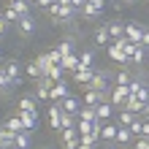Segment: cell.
Instances as JSON below:
<instances>
[{
	"instance_id": "9c48e42d",
	"label": "cell",
	"mask_w": 149,
	"mask_h": 149,
	"mask_svg": "<svg viewBox=\"0 0 149 149\" xmlns=\"http://www.w3.org/2000/svg\"><path fill=\"white\" fill-rule=\"evenodd\" d=\"M16 114H19V119H22V125H24L27 133H33V130L38 127V117H41L38 111H16Z\"/></svg>"
},
{
	"instance_id": "ee69618b",
	"label": "cell",
	"mask_w": 149,
	"mask_h": 149,
	"mask_svg": "<svg viewBox=\"0 0 149 149\" xmlns=\"http://www.w3.org/2000/svg\"><path fill=\"white\" fill-rule=\"evenodd\" d=\"M141 114H144V117L149 119V103H146V106H144V111H141Z\"/></svg>"
},
{
	"instance_id": "6da1fadb",
	"label": "cell",
	"mask_w": 149,
	"mask_h": 149,
	"mask_svg": "<svg viewBox=\"0 0 149 149\" xmlns=\"http://www.w3.org/2000/svg\"><path fill=\"white\" fill-rule=\"evenodd\" d=\"M106 54H109V60H111V63H117V65H130V57L125 54V46H122V38H119V41H111V43H109Z\"/></svg>"
},
{
	"instance_id": "484cf974",
	"label": "cell",
	"mask_w": 149,
	"mask_h": 149,
	"mask_svg": "<svg viewBox=\"0 0 149 149\" xmlns=\"http://www.w3.org/2000/svg\"><path fill=\"white\" fill-rule=\"evenodd\" d=\"M3 127H8L11 133H19V130H24L22 119H19V114H16V117H11V119H6V125H3Z\"/></svg>"
},
{
	"instance_id": "ffe728a7",
	"label": "cell",
	"mask_w": 149,
	"mask_h": 149,
	"mask_svg": "<svg viewBox=\"0 0 149 149\" xmlns=\"http://www.w3.org/2000/svg\"><path fill=\"white\" fill-rule=\"evenodd\" d=\"M79 68H95V52L92 49L79 52Z\"/></svg>"
},
{
	"instance_id": "f907efd6",
	"label": "cell",
	"mask_w": 149,
	"mask_h": 149,
	"mask_svg": "<svg viewBox=\"0 0 149 149\" xmlns=\"http://www.w3.org/2000/svg\"><path fill=\"white\" fill-rule=\"evenodd\" d=\"M146 3H149V0H146Z\"/></svg>"
},
{
	"instance_id": "d590c367",
	"label": "cell",
	"mask_w": 149,
	"mask_h": 149,
	"mask_svg": "<svg viewBox=\"0 0 149 149\" xmlns=\"http://www.w3.org/2000/svg\"><path fill=\"white\" fill-rule=\"evenodd\" d=\"M136 98L141 100V103H149V84H144L141 90H138V95H136Z\"/></svg>"
},
{
	"instance_id": "e0dca14e",
	"label": "cell",
	"mask_w": 149,
	"mask_h": 149,
	"mask_svg": "<svg viewBox=\"0 0 149 149\" xmlns=\"http://www.w3.org/2000/svg\"><path fill=\"white\" fill-rule=\"evenodd\" d=\"M117 127H119V125H114V122H103V127H100V141L111 144L114 138H117Z\"/></svg>"
},
{
	"instance_id": "4fadbf2b",
	"label": "cell",
	"mask_w": 149,
	"mask_h": 149,
	"mask_svg": "<svg viewBox=\"0 0 149 149\" xmlns=\"http://www.w3.org/2000/svg\"><path fill=\"white\" fill-rule=\"evenodd\" d=\"M60 106H63V111L76 114V117H79V109H81V98H76V95H68V98L60 100Z\"/></svg>"
},
{
	"instance_id": "5bb4252c",
	"label": "cell",
	"mask_w": 149,
	"mask_h": 149,
	"mask_svg": "<svg viewBox=\"0 0 149 149\" xmlns=\"http://www.w3.org/2000/svg\"><path fill=\"white\" fill-rule=\"evenodd\" d=\"M130 79H133V73H130V65H119L117 71H114L111 81H114V84H130Z\"/></svg>"
},
{
	"instance_id": "f35d334b",
	"label": "cell",
	"mask_w": 149,
	"mask_h": 149,
	"mask_svg": "<svg viewBox=\"0 0 149 149\" xmlns=\"http://www.w3.org/2000/svg\"><path fill=\"white\" fill-rule=\"evenodd\" d=\"M109 6H111V11H122V0H109Z\"/></svg>"
},
{
	"instance_id": "cb8c5ba5",
	"label": "cell",
	"mask_w": 149,
	"mask_h": 149,
	"mask_svg": "<svg viewBox=\"0 0 149 149\" xmlns=\"http://www.w3.org/2000/svg\"><path fill=\"white\" fill-rule=\"evenodd\" d=\"M14 144L19 146V149H30V133H27V130H19L16 138H14Z\"/></svg>"
},
{
	"instance_id": "836d02e7",
	"label": "cell",
	"mask_w": 149,
	"mask_h": 149,
	"mask_svg": "<svg viewBox=\"0 0 149 149\" xmlns=\"http://www.w3.org/2000/svg\"><path fill=\"white\" fill-rule=\"evenodd\" d=\"M133 149H149V138H144V136H138L133 144H130Z\"/></svg>"
},
{
	"instance_id": "681fc988",
	"label": "cell",
	"mask_w": 149,
	"mask_h": 149,
	"mask_svg": "<svg viewBox=\"0 0 149 149\" xmlns=\"http://www.w3.org/2000/svg\"><path fill=\"white\" fill-rule=\"evenodd\" d=\"M103 149H114V146H103Z\"/></svg>"
},
{
	"instance_id": "d4e9b609",
	"label": "cell",
	"mask_w": 149,
	"mask_h": 149,
	"mask_svg": "<svg viewBox=\"0 0 149 149\" xmlns=\"http://www.w3.org/2000/svg\"><path fill=\"white\" fill-rule=\"evenodd\" d=\"M24 73H27L30 79H36V81H38V79L43 76V73H41V65L36 63V60H33V63H27V65H24Z\"/></svg>"
},
{
	"instance_id": "83f0119b",
	"label": "cell",
	"mask_w": 149,
	"mask_h": 149,
	"mask_svg": "<svg viewBox=\"0 0 149 149\" xmlns=\"http://www.w3.org/2000/svg\"><path fill=\"white\" fill-rule=\"evenodd\" d=\"M73 46H76L73 38H63V41H60V46H57V52L65 57V54H71V52H73Z\"/></svg>"
},
{
	"instance_id": "f6af8a7d",
	"label": "cell",
	"mask_w": 149,
	"mask_h": 149,
	"mask_svg": "<svg viewBox=\"0 0 149 149\" xmlns=\"http://www.w3.org/2000/svg\"><path fill=\"white\" fill-rule=\"evenodd\" d=\"M3 63H6V60H3V52H0V65H3Z\"/></svg>"
},
{
	"instance_id": "d6a6232c",
	"label": "cell",
	"mask_w": 149,
	"mask_h": 149,
	"mask_svg": "<svg viewBox=\"0 0 149 149\" xmlns=\"http://www.w3.org/2000/svg\"><path fill=\"white\" fill-rule=\"evenodd\" d=\"M49 92H52L49 87H43L41 81H36V98L38 100H49Z\"/></svg>"
},
{
	"instance_id": "bcb514c9",
	"label": "cell",
	"mask_w": 149,
	"mask_h": 149,
	"mask_svg": "<svg viewBox=\"0 0 149 149\" xmlns=\"http://www.w3.org/2000/svg\"><path fill=\"white\" fill-rule=\"evenodd\" d=\"M125 3H127V6H133V3H136V0H125Z\"/></svg>"
},
{
	"instance_id": "8d00e7d4",
	"label": "cell",
	"mask_w": 149,
	"mask_h": 149,
	"mask_svg": "<svg viewBox=\"0 0 149 149\" xmlns=\"http://www.w3.org/2000/svg\"><path fill=\"white\" fill-rule=\"evenodd\" d=\"M8 27H11V22H8V19H6V16H3V14H0V38H3V36H6V33H8Z\"/></svg>"
},
{
	"instance_id": "44dd1931",
	"label": "cell",
	"mask_w": 149,
	"mask_h": 149,
	"mask_svg": "<svg viewBox=\"0 0 149 149\" xmlns=\"http://www.w3.org/2000/svg\"><path fill=\"white\" fill-rule=\"evenodd\" d=\"M65 68L68 73H73V71H79V52H71V54H65L63 57V63H60Z\"/></svg>"
},
{
	"instance_id": "60d3db41",
	"label": "cell",
	"mask_w": 149,
	"mask_h": 149,
	"mask_svg": "<svg viewBox=\"0 0 149 149\" xmlns=\"http://www.w3.org/2000/svg\"><path fill=\"white\" fill-rule=\"evenodd\" d=\"M84 3H87V0H71V6L76 8V11H81V6H84Z\"/></svg>"
},
{
	"instance_id": "4316f807",
	"label": "cell",
	"mask_w": 149,
	"mask_h": 149,
	"mask_svg": "<svg viewBox=\"0 0 149 149\" xmlns=\"http://www.w3.org/2000/svg\"><path fill=\"white\" fill-rule=\"evenodd\" d=\"M8 90H14V87H11V76H8L6 68L0 65V92H8Z\"/></svg>"
},
{
	"instance_id": "ac0fdd59",
	"label": "cell",
	"mask_w": 149,
	"mask_h": 149,
	"mask_svg": "<svg viewBox=\"0 0 149 149\" xmlns=\"http://www.w3.org/2000/svg\"><path fill=\"white\" fill-rule=\"evenodd\" d=\"M114 144H119V146H130V144H133V133H130L125 125H119V127H117V138H114Z\"/></svg>"
},
{
	"instance_id": "7402d4cb",
	"label": "cell",
	"mask_w": 149,
	"mask_h": 149,
	"mask_svg": "<svg viewBox=\"0 0 149 149\" xmlns=\"http://www.w3.org/2000/svg\"><path fill=\"white\" fill-rule=\"evenodd\" d=\"M16 109H19V111H38V109H36V98H33V95H24V98H19Z\"/></svg>"
},
{
	"instance_id": "603a6c76",
	"label": "cell",
	"mask_w": 149,
	"mask_h": 149,
	"mask_svg": "<svg viewBox=\"0 0 149 149\" xmlns=\"http://www.w3.org/2000/svg\"><path fill=\"white\" fill-rule=\"evenodd\" d=\"M144 106H146V103H141L136 95H130L127 103H125V109H127V111H133V114H141V111H144Z\"/></svg>"
},
{
	"instance_id": "2e32d148",
	"label": "cell",
	"mask_w": 149,
	"mask_h": 149,
	"mask_svg": "<svg viewBox=\"0 0 149 149\" xmlns=\"http://www.w3.org/2000/svg\"><path fill=\"white\" fill-rule=\"evenodd\" d=\"M100 14H103V11H98V8L90 6V3H84V6H81V11H79V16H81L84 22H98V19H100Z\"/></svg>"
},
{
	"instance_id": "7bdbcfd3",
	"label": "cell",
	"mask_w": 149,
	"mask_h": 149,
	"mask_svg": "<svg viewBox=\"0 0 149 149\" xmlns=\"http://www.w3.org/2000/svg\"><path fill=\"white\" fill-rule=\"evenodd\" d=\"M79 149H98V146H95V144H84V141H81V144H79Z\"/></svg>"
},
{
	"instance_id": "f1b7e54d",
	"label": "cell",
	"mask_w": 149,
	"mask_h": 149,
	"mask_svg": "<svg viewBox=\"0 0 149 149\" xmlns=\"http://www.w3.org/2000/svg\"><path fill=\"white\" fill-rule=\"evenodd\" d=\"M117 111H119V125H125V127H127L130 122H133V119L138 117V114H133V111H127V109H117Z\"/></svg>"
},
{
	"instance_id": "1f68e13d",
	"label": "cell",
	"mask_w": 149,
	"mask_h": 149,
	"mask_svg": "<svg viewBox=\"0 0 149 149\" xmlns=\"http://www.w3.org/2000/svg\"><path fill=\"white\" fill-rule=\"evenodd\" d=\"M3 16H6V19L11 22V24H19V19H22V16L16 14V8H14V6H6V11H3Z\"/></svg>"
},
{
	"instance_id": "30bf717a",
	"label": "cell",
	"mask_w": 149,
	"mask_h": 149,
	"mask_svg": "<svg viewBox=\"0 0 149 149\" xmlns=\"http://www.w3.org/2000/svg\"><path fill=\"white\" fill-rule=\"evenodd\" d=\"M49 125L54 130H63V106H60V100H54V106H49Z\"/></svg>"
},
{
	"instance_id": "ab89813d",
	"label": "cell",
	"mask_w": 149,
	"mask_h": 149,
	"mask_svg": "<svg viewBox=\"0 0 149 149\" xmlns=\"http://www.w3.org/2000/svg\"><path fill=\"white\" fill-rule=\"evenodd\" d=\"M141 46L149 49V27H144V36H141Z\"/></svg>"
},
{
	"instance_id": "d6986e66",
	"label": "cell",
	"mask_w": 149,
	"mask_h": 149,
	"mask_svg": "<svg viewBox=\"0 0 149 149\" xmlns=\"http://www.w3.org/2000/svg\"><path fill=\"white\" fill-rule=\"evenodd\" d=\"M146 46H141V43H136V49H133V54H130V65H144L146 63Z\"/></svg>"
},
{
	"instance_id": "4dcf8cb0",
	"label": "cell",
	"mask_w": 149,
	"mask_h": 149,
	"mask_svg": "<svg viewBox=\"0 0 149 149\" xmlns=\"http://www.w3.org/2000/svg\"><path fill=\"white\" fill-rule=\"evenodd\" d=\"M14 8H16V14L19 16H27L30 14V0H16V3H11Z\"/></svg>"
},
{
	"instance_id": "7dc6e473",
	"label": "cell",
	"mask_w": 149,
	"mask_h": 149,
	"mask_svg": "<svg viewBox=\"0 0 149 149\" xmlns=\"http://www.w3.org/2000/svg\"><path fill=\"white\" fill-rule=\"evenodd\" d=\"M8 149H19V146H16V144H11V146H8Z\"/></svg>"
},
{
	"instance_id": "b9f144b4",
	"label": "cell",
	"mask_w": 149,
	"mask_h": 149,
	"mask_svg": "<svg viewBox=\"0 0 149 149\" xmlns=\"http://www.w3.org/2000/svg\"><path fill=\"white\" fill-rule=\"evenodd\" d=\"M52 3H54V0H38V3H36V6H38V8H49Z\"/></svg>"
},
{
	"instance_id": "7c38bea8",
	"label": "cell",
	"mask_w": 149,
	"mask_h": 149,
	"mask_svg": "<svg viewBox=\"0 0 149 149\" xmlns=\"http://www.w3.org/2000/svg\"><path fill=\"white\" fill-rule=\"evenodd\" d=\"M95 71H98V65H95V68H79V71H73V81L76 84H90L92 81V76H95Z\"/></svg>"
},
{
	"instance_id": "8992f818",
	"label": "cell",
	"mask_w": 149,
	"mask_h": 149,
	"mask_svg": "<svg viewBox=\"0 0 149 149\" xmlns=\"http://www.w3.org/2000/svg\"><path fill=\"white\" fill-rule=\"evenodd\" d=\"M79 144H81L79 127H65L63 130V149H79Z\"/></svg>"
},
{
	"instance_id": "3957f363",
	"label": "cell",
	"mask_w": 149,
	"mask_h": 149,
	"mask_svg": "<svg viewBox=\"0 0 149 149\" xmlns=\"http://www.w3.org/2000/svg\"><path fill=\"white\" fill-rule=\"evenodd\" d=\"M3 68H6V73L11 76V87H22V84H24V76H22L19 63H16V60H6Z\"/></svg>"
},
{
	"instance_id": "5b68a950",
	"label": "cell",
	"mask_w": 149,
	"mask_h": 149,
	"mask_svg": "<svg viewBox=\"0 0 149 149\" xmlns=\"http://www.w3.org/2000/svg\"><path fill=\"white\" fill-rule=\"evenodd\" d=\"M125 36L130 43H141V36H144V24L141 22H136V19H130L125 22Z\"/></svg>"
},
{
	"instance_id": "c3c4849f",
	"label": "cell",
	"mask_w": 149,
	"mask_h": 149,
	"mask_svg": "<svg viewBox=\"0 0 149 149\" xmlns=\"http://www.w3.org/2000/svg\"><path fill=\"white\" fill-rule=\"evenodd\" d=\"M6 3H8V6H11V3H16V0H6Z\"/></svg>"
},
{
	"instance_id": "277c9868",
	"label": "cell",
	"mask_w": 149,
	"mask_h": 149,
	"mask_svg": "<svg viewBox=\"0 0 149 149\" xmlns=\"http://www.w3.org/2000/svg\"><path fill=\"white\" fill-rule=\"evenodd\" d=\"M16 27H19V36H22V38H30V36H36L38 22H36V16H33V14H27V16H22V19H19Z\"/></svg>"
},
{
	"instance_id": "8fae6325",
	"label": "cell",
	"mask_w": 149,
	"mask_h": 149,
	"mask_svg": "<svg viewBox=\"0 0 149 149\" xmlns=\"http://www.w3.org/2000/svg\"><path fill=\"white\" fill-rule=\"evenodd\" d=\"M71 95V87H68V81L63 79V81H57L54 87H52V92H49V100H63Z\"/></svg>"
},
{
	"instance_id": "52a82bcc",
	"label": "cell",
	"mask_w": 149,
	"mask_h": 149,
	"mask_svg": "<svg viewBox=\"0 0 149 149\" xmlns=\"http://www.w3.org/2000/svg\"><path fill=\"white\" fill-rule=\"evenodd\" d=\"M92 43L98 49H109V43H111V36H109V30H106V24H98L92 33Z\"/></svg>"
},
{
	"instance_id": "9a60e30c",
	"label": "cell",
	"mask_w": 149,
	"mask_h": 149,
	"mask_svg": "<svg viewBox=\"0 0 149 149\" xmlns=\"http://www.w3.org/2000/svg\"><path fill=\"white\" fill-rule=\"evenodd\" d=\"M95 111H98V119L109 122V119H111V114L117 111V109H114V103H111V100H100L98 106H95Z\"/></svg>"
},
{
	"instance_id": "e575fe53",
	"label": "cell",
	"mask_w": 149,
	"mask_h": 149,
	"mask_svg": "<svg viewBox=\"0 0 149 149\" xmlns=\"http://www.w3.org/2000/svg\"><path fill=\"white\" fill-rule=\"evenodd\" d=\"M46 57H49V63H52V65H60V63H63V54H60L57 49H54V52H46Z\"/></svg>"
},
{
	"instance_id": "7a4b0ae2",
	"label": "cell",
	"mask_w": 149,
	"mask_h": 149,
	"mask_svg": "<svg viewBox=\"0 0 149 149\" xmlns=\"http://www.w3.org/2000/svg\"><path fill=\"white\" fill-rule=\"evenodd\" d=\"M127 98H130L127 84H111V95H109V100L114 103V109H125Z\"/></svg>"
},
{
	"instance_id": "ba28073f",
	"label": "cell",
	"mask_w": 149,
	"mask_h": 149,
	"mask_svg": "<svg viewBox=\"0 0 149 149\" xmlns=\"http://www.w3.org/2000/svg\"><path fill=\"white\" fill-rule=\"evenodd\" d=\"M103 24H106V30H109L111 41H119V38H125V22H122V19H106Z\"/></svg>"
},
{
	"instance_id": "f546056e",
	"label": "cell",
	"mask_w": 149,
	"mask_h": 149,
	"mask_svg": "<svg viewBox=\"0 0 149 149\" xmlns=\"http://www.w3.org/2000/svg\"><path fill=\"white\" fill-rule=\"evenodd\" d=\"M81 141L84 144H100V130H90V133H81Z\"/></svg>"
},
{
	"instance_id": "74e56055",
	"label": "cell",
	"mask_w": 149,
	"mask_h": 149,
	"mask_svg": "<svg viewBox=\"0 0 149 149\" xmlns=\"http://www.w3.org/2000/svg\"><path fill=\"white\" fill-rule=\"evenodd\" d=\"M87 3H90V6H95L98 11H106V3H109V0H87Z\"/></svg>"
}]
</instances>
